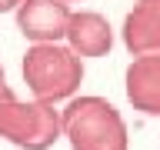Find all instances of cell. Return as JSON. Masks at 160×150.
Masks as SVG:
<instances>
[{
    "label": "cell",
    "instance_id": "cell-1",
    "mask_svg": "<svg viewBox=\"0 0 160 150\" xmlns=\"http://www.w3.org/2000/svg\"><path fill=\"white\" fill-rule=\"evenodd\" d=\"M60 130L70 150H127V123L103 97H73L60 110Z\"/></svg>",
    "mask_w": 160,
    "mask_h": 150
},
{
    "label": "cell",
    "instance_id": "cell-2",
    "mask_svg": "<svg viewBox=\"0 0 160 150\" xmlns=\"http://www.w3.org/2000/svg\"><path fill=\"white\" fill-rule=\"evenodd\" d=\"M23 80H27L33 100L57 103L73 100L80 80H83V60L63 43H33L23 53Z\"/></svg>",
    "mask_w": 160,
    "mask_h": 150
},
{
    "label": "cell",
    "instance_id": "cell-3",
    "mask_svg": "<svg viewBox=\"0 0 160 150\" xmlns=\"http://www.w3.org/2000/svg\"><path fill=\"white\" fill-rule=\"evenodd\" d=\"M0 137L20 150H50L63 137L60 110L40 100H10L0 107Z\"/></svg>",
    "mask_w": 160,
    "mask_h": 150
},
{
    "label": "cell",
    "instance_id": "cell-4",
    "mask_svg": "<svg viewBox=\"0 0 160 150\" xmlns=\"http://www.w3.org/2000/svg\"><path fill=\"white\" fill-rule=\"evenodd\" d=\"M73 10L63 0H23L17 7V30L33 43H60Z\"/></svg>",
    "mask_w": 160,
    "mask_h": 150
},
{
    "label": "cell",
    "instance_id": "cell-5",
    "mask_svg": "<svg viewBox=\"0 0 160 150\" xmlns=\"http://www.w3.org/2000/svg\"><path fill=\"white\" fill-rule=\"evenodd\" d=\"M63 40L80 60L83 57H107L110 47H113V27L97 10H80V13H70Z\"/></svg>",
    "mask_w": 160,
    "mask_h": 150
},
{
    "label": "cell",
    "instance_id": "cell-6",
    "mask_svg": "<svg viewBox=\"0 0 160 150\" xmlns=\"http://www.w3.org/2000/svg\"><path fill=\"white\" fill-rule=\"evenodd\" d=\"M123 87H127V100L133 103V110L147 117H160V53L130 60Z\"/></svg>",
    "mask_w": 160,
    "mask_h": 150
},
{
    "label": "cell",
    "instance_id": "cell-7",
    "mask_svg": "<svg viewBox=\"0 0 160 150\" xmlns=\"http://www.w3.org/2000/svg\"><path fill=\"white\" fill-rule=\"evenodd\" d=\"M123 47L133 57L160 53V0H137L123 17Z\"/></svg>",
    "mask_w": 160,
    "mask_h": 150
},
{
    "label": "cell",
    "instance_id": "cell-8",
    "mask_svg": "<svg viewBox=\"0 0 160 150\" xmlns=\"http://www.w3.org/2000/svg\"><path fill=\"white\" fill-rule=\"evenodd\" d=\"M23 0H0V13H7V10H17Z\"/></svg>",
    "mask_w": 160,
    "mask_h": 150
},
{
    "label": "cell",
    "instance_id": "cell-9",
    "mask_svg": "<svg viewBox=\"0 0 160 150\" xmlns=\"http://www.w3.org/2000/svg\"><path fill=\"white\" fill-rule=\"evenodd\" d=\"M13 97H17V93H13L10 87H3V90H0V107H3V103H10Z\"/></svg>",
    "mask_w": 160,
    "mask_h": 150
},
{
    "label": "cell",
    "instance_id": "cell-10",
    "mask_svg": "<svg viewBox=\"0 0 160 150\" xmlns=\"http://www.w3.org/2000/svg\"><path fill=\"white\" fill-rule=\"evenodd\" d=\"M3 87H10V83H7V77H3V67H0V90Z\"/></svg>",
    "mask_w": 160,
    "mask_h": 150
},
{
    "label": "cell",
    "instance_id": "cell-11",
    "mask_svg": "<svg viewBox=\"0 0 160 150\" xmlns=\"http://www.w3.org/2000/svg\"><path fill=\"white\" fill-rule=\"evenodd\" d=\"M63 3H67V7H70V3H80V0H63Z\"/></svg>",
    "mask_w": 160,
    "mask_h": 150
}]
</instances>
